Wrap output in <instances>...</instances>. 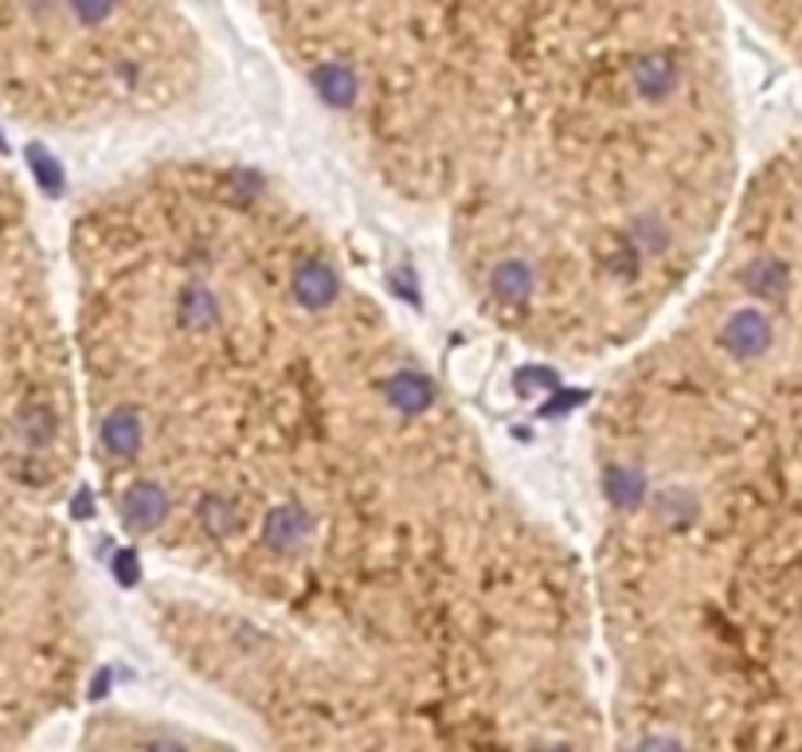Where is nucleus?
<instances>
[{"label":"nucleus","mask_w":802,"mask_h":752,"mask_svg":"<svg viewBox=\"0 0 802 752\" xmlns=\"http://www.w3.org/2000/svg\"><path fill=\"white\" fill-rule=\"evenodd\" d=\"M740 16L756 24L759 36L802 71V4H759V9H744Z\"/></svg>","instance_id":"obj_7"},{"label":"nucleus","mask_w":802,"mask_h":752,"mask_svg":"<svg viewBox=\"0 0 802 752\" xmlns=\"http://www.w3.org/2000/svg\"><path fill=\"white\" fill-rule=\"evenodd\" d=\"M94 659L75 533L0 510V752H36L82 701Z\"/></svg>","instance_id":"obj_5"},{"label":"nucleus","mask_w":802,"mask_h":752,"mask_svg":"<svg viewBox=\"0 0 802 752\" xmlns=\"http://www.w3.org/2000/svg\"><path fill=\"white\" fill-rule=\"evenodd\" d=\"M345 157L481 322L615 365L713 263L748 180L732 36L701 4L255 9Z\"/></svg>","instance_id":"obj_2"},{"label":"nucleus","mask_w":802,"mask_h":752,"mask_svg":"<svg viewBox=\"0 0 802 752\" xmlns=\"http://www.w3.org/2000/svg\"><path fill=\"white\" fill-rule=\"evenodd\" d=\"M63 306L145 631L259 752H611L588 553L290 180L130 165Z\"/></svg>","instance_id":"obj_1"},{"label":"nucleus","mask_w":802,"mask_h":752,"mask_svg":"<svg viewBox=\"0 0 802 752\" xmlns=\"http://www.w3.org/2000/svg\"><path fill=\"white\" fill-rule=\"evenodd\" d=\"M63 752H250L227 733L149 709H102L79 721Z\"/></svg>","instance_id":"obj_6"},{"label":"nucleus","mask_w":802,"mask_h":752,"mask_svg":"<svg viewBox=\"0 0 802 752\" xmlns=\"http://www.w3.org/2000/svg\"><path fill=\"white\" fill-rule=\"evenodd\" d=\"M79 478L67 306L24 188L0 162V490L75 498Z\"/></svg>","instance_id":"obj_4"},{"label":"nucleus","mask_w":802,"mask_h":752,"mask_svg":"<svg viewBox=\"0 0 802 752\" xmlns=\"http://www.w3.org/2000/svg\"><path fill=\"white\" fill-rule=\"evenodd\" d=\"M212 47L165 4H0V110L27 130L110 137L188 118Z\"/></svg>","instance_id":"obj_3"}]
</instances>
